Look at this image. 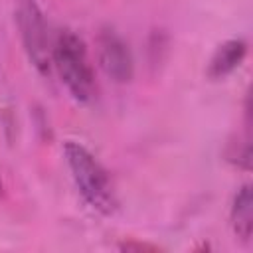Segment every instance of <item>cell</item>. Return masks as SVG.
I'll use <instances>...</instances> for the list:
<instances>
[{
    "instance_id": "cell-3",
    "label": "cell",
    "mask_w": 253,
    "mask_h": 253,
    "mask_svg": "<svg viewBox=\"0 0 253 253\" xmlns=\"http://www.w3.org/2000/svg\"><path fill=\"white\" fill-rule=\"evenodd\" d=\"M16 24L30 63L38 73L47 75L51 69V45L43 14L36 0H20L16 10Z\"/></svg>"
},
{
    "instance_id": "cell-2",
    "label": "cell",
    "mask_w": 253,
    "mask_h": 253,
    "mask_svg": "<svg viewBox=\"0 0 253 253\" xmlns=\"http://www.w3.org/2000/svg\"><path fill=\"white\" fill-rule=\"evenodd\" d=\"M51 65L61 83L77 103H89L95 97V73L85 42L71 30H59L51 45Z\"/></svg>"
},
{
    "instance_id": "cell-5",
    "label": "cell",
    "mask_w": 253,
    "mask_h": 253,
    "mask_svg": "<svg viewBox=\"0 0 253 253\" xmlns=\"http://www.w3.org/2000/svg\"><path fill=\"white\" fill-rule=\"evenodd\" d=\"M245 55H247V43L241 38H233L219 43L208 61V69H206L208 77L210 79L227 77L231 71H235L241 65Z\"/></svg>"
},
{
    "instance_id": "cell-7",
    "label": "cell",
    "mask_w": 253,
    "mask_h": 253,
    "mask_svg": "<svg viewBox=\"0 0 253 253\" xmlns=\"http://www.w3.org/2000/svg\"><path fill=\"white\" fill-rule=\"evenodd\" d=\"M2 192H4V186H2V180H0V196H2Z\"/></svg>"
},
{
    "instance_id": "cell-4",
    "label": "cell",
    "mask_w": 253,
    "mask_h": 253,
    "mask_svg": "<svg viewBox=\"0 0 253 253\" xmlns=\"http://www.w3.org/2000/svg\"><path fill=\"white\" fill-rule=\"evenodd\" d=\"M97 59L107 77L115 83H128L134 75V59L126 40L113 28H103L97 36Z\"/></svg>"
},
{
    "instance_id": "cell-6",
    "label": "cell",
    "mask_w": 253,
    "mask_h": 253,
    "mask_svg": "<svg viewBox=\"0 0 253 253\" xmlns=\"http://www.w3.org/2000/svg\"><path fill=\"white\" fill-rule=\"evenodd\" d=\"M229 219H231V229L233 233L243 239L249 241L251 233H253V194H251V184H243L231 202V210H229Z\"/></svg>"
},
{
    "instance_id": "cell-1",
    "label": "cell",
    "mask_w": 253,
    "mask_h": 253,
    "mask_svg": "<svg viewBox=\"0 0 253 253\" xmlns=\"http://www.w3.org/2000/svg\"><path fill=\"white\" fill-rule=\"evenodd\" d=\"M63 156L81 198L95 211L111 215L117 210V194L105 166L75 140H67L63 144Z\"/></svg>"
}]
</instances>
